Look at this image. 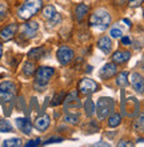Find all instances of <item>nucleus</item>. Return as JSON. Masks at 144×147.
Masks as SVG:
<instances>
[{"instance_id":"8","label":"nucleus","mask_w":144,"mask_h":147,"mask_svg":"<svg viewBox=\"0 0 144 147\" xmlns=\"http://www.w3.org/2000/svg\"><path fill=\"white\" fill-rule=\"evenodd\" d=\"M131 84H132L133 90L139 94H143L144 92V78L141 76L139 72H133L131 75Z\"/></svg>"},{"instance_id":"20","label":"nucleus","mask_w":144,"mask_h":147,"mask_svg":"<svg viewBox=\"0 0 144 147\" xmlns=\"http://www.w3.org/2000/svg\"><path fill=\"white\" fill-rule=\"evenodd\" d=\"M121 122V116L119 114H111L108 118V126L109 127H117Z\"/></svg>"},{"instance_id":"9","label":"nucleus","mask_w":144,"mask_h":147,"mask_svg":"<svg viewBox=\"0 0 144 147\" xmlns=\"http://www.w3.org/2000/svg\"><path fill=\"white\" fill-rule=\"evenodd\" d=\"M39 30V24L36 22H28L27 24L23 26V30H21V34L25 38H33L36 35V32Z\"/></svg>"},{"instance_id":"29","label":"nucleus","mask_w":144,"mask_h":147,"mask_svg":"<svg viewBox=\"0 0 144 147\" xmlns=\"http://www.w3.org/2000/svg\"><path fill=\"white\" fill-rule=\"evenodd\" d=\"M63 138H51V139H47L46 142H44L43 144H52V143H60V142H63Z\"/></svg>"},{"instance_id":"13","label":"nucleus","mask_w":144,"mask_h":147,"mask_svg":"<svg viewBox=\"0 0 144 147\" xmlns=\"http://www.w3.org/2000/svg\"><path fill=\"white\" fill-rule=\"evenodd\" d=\"M50 123H51L50 116L48 115H42L35 120V128L36 130H39V131H46V130L50 127Z\"/></svg>"},{"instance_id":"17","label":"nucleus","mask_w":144,"mask_h":147,"mask_svg":"<svg viewBox=\"0 0 144 147\" xmlns=\"http://www.w3.org/2000/svg\"><path fill=\"white\" fill-rule=\"evenodd\" d=\"M46 54V50H44L43 47H38V48H33L28 52V58L31 59H42Z\"/></svg>"},{"instance_id":"23","label":"nucleus","mask_w":144,"mask_h":147,"mask_svg":"<svg viewBox=\"0 0 144 147\" xmlns=\"http://www.w3.org/2000/svg\"><path fill=\"white\" fill-rule=\"evenodd\" d=\"M84 110H86V112H87V115H88V116L94 115V114H95V105H94V102L88 99V100L84 103Z\"/></svg>"},{"instance_id":"10","label":"nucleus","mask_w":144,"mask_h":147,"mask_svg":"<svg viewBox=\"0 0 144 147\" xmlns=\"http://www.w3.org/2000/svg\"><path fill=\"white\" fill-rule=\"evenodd\" d=\"M16 30H17V26L16 24H9L7 27H4L1 31H0V39L3 40V42H8V40H11L16 34Z\"/></svg>"},{"instance_id":"11","label":"nucleus","mask_w":144,"mask_h":147,"mask_svg":"<svg viewBox=\"0 0 144 147\" xmlns=\"http://www.w3.org/2000/svg\"><path fill=\"white\" fill-rule=\"evenodd\" d=\"M16 126H17V128H19L23 134H25V135H29L32 131V124L27 118H17V119H16Z\"/></svg>"},{"instance_id":"25","label":"nucleus","mask_w":144,"mask_h":147,"mask_svg":"<svg viewBox=\"0 0 144 147\" xmlns=\"http://www.w3.org/2000/svg\"><path fill=\"white\" fill-rule=\"evenodd\" d=\"M64 96H66V94L64 92H62V94H56L54 96V100L51 102V105L52 106H58V105H60L63 100H64Z\"/></svg>"},{"instance_id":"1","label":"nucleus","mask_w":144,"mask_h":147,"mask_svg":"<svg viewBox=\"0 0 144 147\" xmlns=\"http://www.w3.org/2000/svg\"><path fill=\"white\" fill-rule=\"evenodd\" d=\"M111 23V15L108 13V11H105L103 8L100 9H97L95 11L90 18V24L92 27L97 28V30H101V31H104L107 30Z\"/></svg>"},{"instance_id":"14","label":"nucleus","mask_w":144,"mask_h":147,"mask_svg":"<svg viewBox=\"0 0 144 147\" xmlns=\"http://www.w3.org/2000/svg\"><path fill=\"white\" fill-rule=\"evenodd\" d=\"M129 58H131V52H128V51H116L112 55V60L115 63H119V64L128 62Z\"/></svg>"},{"instance_id":"36","label":"nucleus","mask_w":144,"mask_h":147,"mask_svg":"<svg viewBox=\"0 0 144 147\" xmlns=\"http://www.w3.org/2000/svg\"><path fill=\"white\" fill-rule=\"evenodd\" d=\"M94 146H109V144H107V143H96V144H94Z\"/></svg>"},{"instance_id":"6","label":"nucleus","mask_w":144,"mask_h":147,"mask_svg":"<svg viewBox=\"0 0 144 147\" xmlns=\"http://www.w3.org/2000/svg\"><path fill=\"white\" fill-rule=\"evenodd\" d=\"M99 90V84H97L95 80L92 79H88V78H84L79 82V91L84 95H90V94H94Z\"/></svg>"},{"instance_id":"30","label":"nucleus","mask_w":144,"mask_h":147,"mask_svg":"<svg viewBox=\"0 0 144 147\" xmlns=\"http://www.w3.org/2000/svg\"><path fill=\"white\" fill-rule=\"evenodd\" d=\"M42 143V140L38 138V139H32V140H29V142H27L25 143V147H33V146H39V144Z\"/></svg>"},{"instance_id":"31","label":"nucleus","mask_w":144,"mask_h":147,"mask_svg":"<svg viewBox=\"0 0 144 147\" xmlns=\"http://www.w3.org/2000/svg\"><path fill=\"white\" fill-rule=\"evenodd\" d=\"M143 1L144 0H129L128 4H129V7H139Z\"/></svg>"},{"instance_id":"28","label":"nucleus","mask_w":144,"mask_h":147,"mask_svg":"<svg viewBox=\"0 0 144 147\" xmlns=\"http://www.w3.org/2000/svg\"><path fill=\"white\" fill-rule=\"evenodd\" d=\"M7 5L5 4H0V20H3L5 16H7Z\"/></svg>"},{"instance_id":"2","label":"nucleus","mask_w":144,"mask_h":147,"mask_svg":"<svg viewBox=\"0 0 144 147\" xmlns=\"http://www.w3.org/2000/svg\"><path fill=\"white\" fill-rule=\"evenodd\" d=\"M42 4H43L42 0H25L23 5L19 8L17 15H19L20 19L23 20L31 19L36 12H39L42 9Z\"/></svg>"},{"instance_id":"12","label":"nucleus","mask_w":144,"mask_h":147,"mask_svg":"<svg viewBox=\"0 0 144 147\" xmlns=\"http://www.w3.org/2000/svg\"><path fill=\"white\" fill-rule=\"evenodd\" d=\"M116 71H117V67L113 63H107L100 70V76L103 79H109V78H112L116 74Z\"/></svg>"},{"instance_id":"16","label":"nucleus","mask_w":144,"mask_h":147,"mask_svg":"<svg viewBox=\"0 0 144 147\" xmlns=\"http://www.w3.org/2000/svg\"><path fill=\"white\" fill-rule=\"evenodd\" d=\"M88 5L87 4H79L78 7H76V9H75V15H76V19H78V22H82L84 18H86V15L88 13Z\"/></svg>"},{"instance_id":"37","label":"nucleus","mask_w":144,"mask_h":147,"mask_svg":"<svg viewBox=\"0 0 144 147\" xmlns=\"http://www.w3.org/2000/svg\"><path fill=\"white\" fill-rule=\"evenodd\" d=\"M1 55H3V47H1V43H0V59H1Z\"/></svg>"},{"instance_id":"22","label":"nucleus","mask_w":144,"mask_h":147,"mask_svg":"<svg viewBox=\"0 0 144 147\" xmlns=\"http://www.w3.org/2000/svg\"><path fill=\"white\" fill-rule=\"evenodd\" d=\"M21 139H19V138H12V139H7L4 140L3 146L4 147H20L21 146Z\"/></svg>"},{"instance_id":"24","label":"nucleus","mask_w":144,"mask_h":147,"mask_svg":"<svg viewBox=\"0 0 144 147\" xmlns=\"http://www.w3.org/2000/svg\"><path fill=\"white\" fill-rule=\"evenodd\" d=\"M12 126L8 120H0V132H11Z\"/></svg>"},{"instance_id":"34","label":"nucleus","mask_w":144,"mask_h":147,"mask_svg":"<svg viewBox=\"0 0 144 147\" xmlns=\"http://www.w3.org/2000/svg\"><path fill=\"white\" fill-rule=\"evenodd\" d=\"M139 126H141L144 128V115H141L140 119H139Z\"/></svg>"},{"instance_id":"33","label":"nucleus","mask_w":144,"mask_h":147,"mask_svg":"<svg viewBox=\"0 0 144 147\" xmlns=\"http://www.w3.org/2000/svg\"><path fill=\"white\" fill-rule=\"evenodd\" d=\"M119 146H132V143H131V142H124V140H121L120 143H119Z\"/></svg>"},{"instance_id":"35","label":"nucleus","mask_w":144,"mask_h":147,"mask_svg":"<svg viewBox=\"0 0 144 147\" xmlns=\"http://www.w3.org/2000/svg\"><path fill=\"white\" fill-rule=\"evenodd\" d=\"M123 23H125L127 26H128V27H131V22H129L128 19H123Z\"/></svg>"},{"instance_id":"38","label":"nucleus","mask_w":144,"mask_h":147,"mask_svg":"<svg viewBox=\"0 0 144 147\" xmlns=\"http://www.w3.org/2000/svg\"><path fill=\"white\" fill-rule=\"evenodd\" d=\"M140 64H141V66H144V56H143V59H141V62H140Z\"/></svg>"},{"instance_id":"4","label":"nucleus","mask_w":144,"mask_h":147,"mask_svg":"<svg viewBox=\"0 0 144 147\" xmlns=\"http://www.w3.org/2000/svg\"><path fill=\"white\" fill-rule=\"evenodd\" d=\"M16 95V86L12 82H1L0 83V103L11 102Z\"/></svg>"},{"instance_id":"27","label":"nucleus","mask_w":144,"mask_h":147,"mask_svg":"<svg viewBox=\"0 0 144 147\" xmlns=\"http://www.w3.org/2000/svg\"><path fill=\"white\" fill-rule=\"evenodd\" d=\"M109 34H111V36H112L113 39H117V38H121V36H123V32H121L119 28H112Z\"/></svg>"},{"instance_id":"5","label":"nucleus","mask_w":144,"mask_h":147,"mask_svg":"<svg viewBox=\"0 0 144 147\" xmlns=\"http://www.w3.org/2000/svg\"><path fill=\"white\" fill-rule=\"evenodd\" d=\"M55 70L52 67H40L36 71V87H46L50 79L54 76Z\"/></svg>"},{"instance_id":"18","label":"nucleus","mask_w":144,"mask_h":147,"mask_svg":"<svg viewBox=\"0 0 144 147\" xmlns=\"http://www.w3.org/2000/svg\"><path fill=\"white\" fill-rule=\"evenodd\" d=\"M116 84L119 87H127L128 86V72H120L116 78Z\"/></svg>"},{"instance_id":"21","label":"nucleus","mask_w":144,"mask_h":147,"mask_svg":"<svg viewBox=\"0 0 144 147\" xmlns=\"http://www.w3.org/2000/svg\"><path fill=\"white\" fill-rule=\"evenodd\" d=\"M35 64L32 62H27L25 64H24V67H23V72H24V75L25 76H32L33 74H35Z\"/></svg>"},{"instance_id":"7","label":"nucleus","mask_w":144,"mask_h":147,"mask_svg":"<svg viewBox=\"0 0 144 147\" xmlns=\"http://www.w3.org/2000/svg\"><path fill=\"white\" fill-rule=\"evenodd\" d=\"M56 56H58V60L60 62V64L66 66V64L71 63V60L74 59V51L71 50L70 47L63 46V47H60V48L58 50Z\"/></svg>"},{"instance_id":"15","label":"nucleus","mask_w":144,"mask_h":147,"mask_svg":"<svg viewBox=\"0 0 144 147\" xmlns=\"http://www.w3.org/2000/svg\"><path fill=\"white\" fill-rule=\"evenodd\" d=\"M97 47H99L104 54H109L111 50H112V42H111V39L109 38L103 36V38L99 39V42H97Z\"/></svg>"},{"instance_id":"3","label":"nucleus","mask_w":144,"mask_h":147,"mask_svg":"<svg viewBox=\"0 0 144 147\" xmlns=\"http://www.w3.org/2000/svg\"><path fill=\"white\" fill-rule=\"evenodd\" d=\"M115 109V102L111 98H100L97 102V116L99 119H105Z\"/></svg>"},{"instance_id":"32","label":"nucleus","mask_w":144,"mask_h":147,"mask_svg":"<svg viewBox=\"0 0 144 147\" xmlns=\"http://www.w3.org/2000/svg\"><path fill=\"white\" fill-rule=\"evenodd\" d=\"M121 44H123V46H129V44H131V39H129L128 36H123V38H121Z\"/></svg>"},{"instance_id":"19","label":"nucleus","mask_w":144,"mask_h":147,"mask_svg":"<svg viewBox=\"0 0 144 147\" xmlns=\"http://www.w3.org/2000/svg\"><path fill=\"white\" fill-rule=\"evenodd\" d=\"M43 16H44V19H47V20H51L52 18H55L56 16V9H55L54 5H47V7L44 8Z\"/></svg>"},{"instance_id":"26","label":"nucleus","mask_w":144,"mask_h":147,"mask_svg":"<svg viewBox=\"0 0 144 147\" xmlns=\"http://www.w3.org/2000/svg\"><path fill=\"white\" fill-rule=\"evenodd\" d=\"M66 122H67V123L78 124V122H79V114H76V115H67L66 116Z\"/></svg>"}]
</instances>
